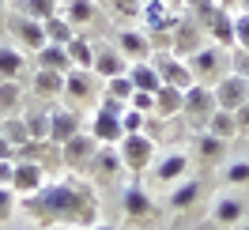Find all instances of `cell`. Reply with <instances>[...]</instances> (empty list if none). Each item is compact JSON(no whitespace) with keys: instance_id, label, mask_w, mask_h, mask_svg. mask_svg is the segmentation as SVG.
Returning a JSON list of instances; mask_svg holds the SVG:
<instances>
[{"instance_id":"35","label":"cell","mask_w":249,"mask_h":230,"mask_svg":"<svg viewBox=\"0 0 249 230\" xmlns=\"http://www.w3.org/2000/svg\"><path fill=\"white\" fill-rule=\"evenodd\" d=\"M132 79H128V72L124 76H113V79H102V94H109V98H121V102H128L132 98Z\"/></svg>"},{"instance_id":"52","label":"cell","mask_w":249,"mask_h":230,"mask_svg":"<svg viewBox=\"0 0 249 230\" xmlns=\"http://www.w3.org/2000/svg\"><path fill=\"white\" fill-rule=\"evenodd\" d=\"M64 4H68V0H61V8H64Z\"/></svg>"},{"instance_id":"45","label":"cell","mask_w":249,"mask_h":230,"mask_svg":"<svg viewBox=\"0 0 249 230\" xmlns=\"http://www.w3.org/2000/svg\"><path fill=\"white\" fill-rule=\"evenodd\" d=\"M12 170H16L12 159H0V185H12Z\"/></svg>"},{"instance_id":"37","label":"cell","mask_w":249,"mask_h":230,"mask_svg":"<svg viewBox=\"0 0 249 230\" xmlns=\"http://www.w3.org/2000/svg\"><path fill=\"white\" fill-rule=\"evenodd\" d=\"M223 181H227V185H249V162H246V159L227 162V166H223Z\"/></svg>"},{"instance_id":"12","label":"cell","mask_w":249,"mask_h":230,"mask_svg":"<svg viewBox=\"0 0 249 230\" xmlns=\"http://www.w3.org/2000/svg\"><path fill=\"white\" fill-rule=\"evenodd\" d=\"M94 151H98V140L83 128V132H76V136L68 140V143H61V159L68 162L72 170H83V166H91V159Z\"/></svg>"},{"instance_id":"36","label":"cell","mask_w":249,"mask_h":230,"mask_svg":"<svg viewBox=\"0 0 249 230\" xmlns=\"http://www.w3.org/2000/svg\"><path fill=\"white\" fill-rule=\"evenodd\" d=\"M23 12L31 19H42V23H46V19H53L61 12V0H23Z\"/></svg>"},{"instance_id":"11","label":"cell","mask_w":249,"mask_h":230,"mask_svg":"<svg viewBox=\"0 0 249 230\" xmlns=\"http://www.w3.org/2000/svg\"><path fill=\"white\" fill-rule=\"evenodd\" d=\"M151 177H155V185H178L181 177H189V155L185 151L159 155L151 162Z\"/></svg>"},{"instance_id":"51","label":"cell","mask_w":249,"mask_h":230,"mask_svg":"<svg viewBox=\"0 0 249 230\" xmlns=\"http://www.w3.org/2000/svg\"><path fill=\"white\" fill-rule=\"evenodd\" d=\"M0 27H4V8H0Z\"/></svg>"},{"instance_id":"22","label":"cell","mask_w":249,"mask_h":230,"mask_svg":"<svg viewBox=\"0 0 249 230\" xmlns=\"http://www.w3.org/2000/svg\"><path fill=\"white\" fill-rule=\"evenodd\" d=\"M121 204H124V215H128V219H147V215L155 212V200L147 196L140 185H128L124 196H121Z\"/></svg>"},{"instance_id":"42","label":"cell","mask_w":249,"mask_h":230,"mask_svg":"<svg viewBox=\"0 0 249 230\" xmlns=\"http://www.w3.org/2000/svg\"><path fill=\"white\" fill-rule=\"evenodd\" d=\"M128 106L140 109V113H155V94H151V91H132Z\"/></svg>"},{"instance_id":"48","label":"cell","mask_w":249,"mask_h":230,"mask_svg":"<svg viewBox=\"0 0 249 230\" xmlns=\"http://www.w3.org/2000/svg\"><path fill=\"white\" fill-rule=\"evenodd\" d=\"M238 12H249V0H238Z\"/></svg>"},{"instance_id":"49","label":"cell","mask_w":249,"mask_h":230,"mask_svg":"<svg viewBox=\"0 0 249 230\" xmlns=\"http://www.w3.org/2000/svg\"><path fill=\"white\" fill-rule=\"evenodd\" d=\"M49 230H83V227H49Z\"/></svg>"},{"instance_id":"13","label":"cell","mask_w":249,"mask_h":230,"mask_svg":"<svg viewBox=\"0 0 249 230\" xmlns=\"http://www.w3.org/2000/svg\"><path fill=\"white\" fill-rule=\"evenodd\" d=\"M94 76L98 79H113V76H124L128 72V57H124L117 46H94Z\"/></svg>"},{"instance_id":"33","label":"cell","mask_w":249,"mask_h":230,"mask_svg":"<svg viewBox=\"0 0 249 230\" xmlns=\"http://www.w3.org/2000/svg\"><path fill=\"white\" fill-rule=\"evenodd\" d=\"M223 151H227V140L212 136V132H200V140H196V155H200L204 162H219Z\"/></svg>"},{"instance_id":"19","label":"cell","mask_w":249,"mask_h":230,"mask_svg":"<svg viewBox=\"0 0 249 230\" xmlns=\"http://www.w3.org/2000/svg\"><path fill=\"white\" fill-rule=\"evenodd\" d=\"M34 64H38V68H53V72H72V57H68V46L46 42V46L34 53Z\"/></svg>"},{"instance_id":"28","label":"cell","mask_w":249,"mask_h":230,"mask_svg":"<svg viewBox=\"0 0 249 230\" xmlns=\"http://www.w3.org/2000/svg\"><path fill=\"white\" fill-rule=\"evenodd\" d=\"M19 109H23V87H19V79H0V113L12 117Z\"/></svg>"},{"instance_id":"53","label":"cell","mask_w":249,"mask_h":230,"mask_svg":"<svg viewBox=\"0 0 249 230\" xmlns=\"http://www.w3.org/2000/svg\"><path fill=\"white\" fill-rule=\"evenodd\" d=\"M219 4H223V0H219Z\"/></svg>"},{"instance_id":"40","label":"cell","mask_w":249,"mask_h":230,"mask_svg":"<svg viewBox=\"0 0 249 230\" xmlns=\"http://www.w3.org/2000/svg\"><path fill=\"white\" fill-rule=\"evenodd\" d=\"M143 121H147V113L124 106V113H121V128H124V132H143Z\"/></svg>"},{"instance_id":"44","label":"cell","mask_w":249,"mask_h":230,"mask_svg":"<svg viewBox=\"0 0 249 230\" xmlns=\"http://www.w3.org/2000/svg\"><path fill=\"white\" fill-rule=\"evenodd\" d=\"M234 121H238V132L246 136V132H249V102H246V106H238V109H234Z\"/></svg>"},{"instance_id":"29","label":"cell","mask_w":249,"mask_h":230,"mask_svg":"<svg viewBox=\"0 0 249 230\" xmlns=\"http://www.w3.org/2000/svg\"><path fill=\"white\" fill-rule=\"evenodd\" d=\"M0 132H4V140H8L16 151L23 147V143H31V128H27V121H23V113H12V117H4Z\"/></svg>"},{"instance_id":"5","label":"cell","mask_w":249,"mask_h":230,"mask_svg":"<svg viewBox=\"0 0 249 230\" xmlns=\"http://www.w3.org/2000/svg\"><path fill=\"white\" fill-rule=\"evenodd\" d=\"M151 64H155V72L162 83H170V87H181V91H189L196 79H193V68H189L185 57H178V53H155L151 57Z\"/></svg>"},{"instance_id":"24","label":"cell","mask_w":249,"mask_h":230,"mask_svg":"<svg viewBox=\"0 0 249 230\" xmlns=\"http://www.w3.org/2000/svg\"><path fill=\"white\" fill-rule=\"evenodd\" d=\"M212 219H215V223H223V227L242 223V219H246V200H242V196H223V200H215Z\"/></svg>"},{"instance_id":"2","label":"cell","mask_w":249,"mask_h":230,"mask_svg":"<svg viewBox=\"0 0 249 230\" xmlns=\"http://www.w3.org/2000/svg\"><path fill=\"white\" fill-rule=\"evenodd\" d=\"M117 155H121L124 170L143 174V170H151V162L159 159V143H155V136H147V132H124V136L117 140Z\"/></svg>"},{"instance_id":"18","label":"cell","mask_w":249,"mask_h":230,"mask_svg":"<svg viewBox=\"0 0 249 230\" xmlns=\"http://www.w3.org/2000/svg\"><path fill=\"white\" fill-rule=\"evenodd\" d=\"M117 49L128 57V64H132V61H147V57H151V34L121 31V34H117Z\"/></svg>"},{"instance_id":"17","label":"cell","mask_w":249,"mask_h":230,"mask_svg":"<svg viewBox=\"0 0 249 230\" xmlns=\"http://www.w3.org/2000/svg\"><path fill=\"white\" fill-rule=\"evenodd\" d=\"M91 174L98 181H113L117 174H124V162L117 155V143H98V151L91 159Z\"/></svg>"},{"instance_id":"46","label":"cell","mask_w":249,"mask_h":230,"mask_svg":"<svg viewBox=\"0 0 249 230\" xmlns=\"http://www.w3.org/2000/svg\"><path fill=\"white\" fill-rule=\"evenodd\" d=\"M0 159H12V162H16V147L4 140V132H0Z\"/></svg>"},{"instance_id":"38","label":"cell","mask_w":249,"mask_h":230,"mask_svg":"<svg viewBox=\"0 0 249 230\" xmlns=\"http://www.w3.org/2000/svg\"><path fill=\"white\" fill-rule=\"evenodd\" d=\"M16 204H19V196H16V189L12 185H0V227L16 215Z\"/></svg>"},{"instance_id":"14","label":"cell","mask_w":249,"mask_h":230,"mask_svg":"<svg viewBox=\"0 0 249 230\" xmlns=\"http://www.w3.org/2000/svg\"><path fill=\"white\" fill-rule=\"evenodd\" d=\"M204 34H208V42H215L223 49H234V12L219 4L212 12V19L204 23Z\"/></svg>"},{"instance_id":"43","label":"cell","mask_w":249,"mask_h":230,"mask_svg":"<svg viewBox=\"0 0 249 230\" xmlns=\"http://www.w3.org/2000/svg\"><path fill=\"white\" fill-rule=\"evenodd\" d=\"M231 72H238V76L249 79V49H231Z\"/></svg>"},{"instance_id":"34","label":"cell","mask_w":249,"mask_h":230,"mask_svg":"<svg viewBox=\"0 0 249 230\" xmlns=\"http://www.w3.org/2000/svg\"><path fill=\"white\" fill-rule=\"evenodd\" d=\"M23 121L31 128V140H49V109H23Z\"/></svg>"},{"instance_id":"1","label":"cell","mask_w":249,"mask_h":230,"mask_svg":"<svg viewBox=\"0 0 249 230\" xmlns=\"http://www.w3.org/2000/svg\"><path fill=\"white\" fill-rule=\"evenodd\" d=\"M31 215H38V223L46 227H91L98 219V200L87 185L76 181H53L42 185V193L27 196Z\"/></svg>"},{"instance_id":"30","label":"cell","mask_w":249,"mask_h":230,"mask_svg":"<svg viewBox=\"0 0 249 230\" xmlns=\"http://www.w3.org/2000/svg\"><path fill=\"white\" fill-rule=\"evenodd\" d=\"M42 27H46V38H49V42H57V46H68V42L76 38V27L68 23V16H64V12H57L53 19H46Z\"/></svg>"},{"instance_id":"25","label":"cell","mask_w":249,"mask_h":230,"mask_svg":"<svg viewBox=\"0 0 249 230\" xmlns=\"http://www.w3.org/2000/svg\"><path fill=\"white\" fill-rule=\"evenodd\" d=\"M204 132H212V136L227 140V143L242 136V132H238V121H234V113H231V109H219V106H215V113L208 117V124H204Z\"/></svg>"},{"instance_id":"8","label":"cell","mask_w":249,"mask_h":230,"mask_svg":"<svg viewBox=\"0 0 249 230\" xmlns=\"http://www.w3.org/2000/svg\"><path fill=\"white\" fill-rule=\"evenodd\" d=\"M42 185H46V170L42 162H34V159H16V170H12V189H16V196H34V193H42Z\"/></svg>"},{"instance_id":"3","label":"cell","mask_w":249,"mask_h":230,"mask_svg":"<svg viewBox=\"0 0 249 230\" xmlns=\"http://www.w3.org/2000/svg\"><path fill=\"white\" fill-rule=\"evenodd\" d=\"M185 61H189V68H193V79H196V83H208V79H219V76L231 72V49L208 42L204 49H196Z\"/></svg>"},{"instance_id":"50","label":"cell","mask_w":249,"mask_h":230,"mask_svg":"<svg viewBox=\"0 0 249 230\" xmlns=\"http://www.w3.org/2000/svg\"><path fill=\"white\" fill-rule=\"evenodd\" d=\"M238 230H249V219H242V227H238Z\"/></svg>"},{"instance_id":"9","label":"cell","mask_w":249,"mask_h":230,"mask_svg":"<svg viewBox=\"0 0 249 230\" xmlns=\"http://www.w3.org/2000/svg\"><path fill=\"white\" fill-rule=\"evenodd\" d=\"M94 94H102V79L94 76V68H72V72H64V98L91 102Z\"/></svg>"},{"instance_id":"39","label":"cell","mask_w":249,"mask_h":230,"mask_svg":"<svg viewBox=\"0 0 249 230\" xmlns=\"http://www.w3.org/2000/svg\"><path fill=\"white\" fill-rule=\"evenodd\" d=\"M234 46L249 49V12H234Z\"/></svg>"},{"instance_id":"26","label":"cell","mask_w":249,"mask_h":230,"mask_svg":"<svg viewBox=\"0 0 249 230\" xmlns=\"http://www.w3.org/2000/svg\"><path fill=\"white\" fill-rule=\"evenodd\" d=\"M27 72V57L19 46H4L0 42V79H19Z\"/></svg>"},{"instance_id":"15","label":"cell","mask_w":249,"mask_h":230,"mask_svg":"<svg viewBox=\"0 0 249 230\" xmlns=\"http://www.w3.org/2000/svg\"><path fill=\"white\" fill-rule=\"evenodd\" d=\"M76 132H83V128H79V117L72 113V109L49 106V143H57V147H61V143H68Z\"/></svg>"},{"instance_id":"32","label":"cell","mask_w":249,"mask_h":230,"mask_svg":"<svg viewBox=\"0 0 249 230\" xmlns=\"http://www.w3.org/2000/svg\"><path fill=\"white\" fill-rule=\"evenodd\" d=\"M61 12L68 16V23H72V27H83V23H91V19H94V12H98V8H94V0H68Z\"/></svg>"},{"instance_id":"21","label":"cell","mask_w":249,"mask_h":230,"mask_svg":"<svg viewBox=\"0 0 249 230\" xmlns=\"http://www.w3.org/2000/svg\"><path fill=\"white\" fill-rule=\"evenodd\" d=\"M31 87L38 98H57L64 94V72H53V68H34V79Z\"/></svg>"},{"instance_id":"6","label":"cell","mask_w":249,"mask_h":230,"mask_svg":"<svg viewBox=\"0 0 249 230\" xmlns=\"http://www.w3.org/2000/svg\"><path fill=\"white\" fill-rule=\"evenodd\" d=\"M181 113H185V121H193L196 128H204L208 117L215 113V91H212L208 83H193V87L185 91V106H181Z\"/></svg>"},{"instance_id":"31","label":"cell","mask_w":249,"mask_h":230,"mask_svg":"<svg viewBox=\"0 0 249 230\" xmlns=\"http://www.w3.org/2000/svg\"><path fill=\"white\" fill-rule=\"evenodd\" d=\"M68 57H72V68H91L94 42H91V38H83V34H76V38L68 42Z\"/></svg>"},{"instance_id":"27","label":"cell","mask_w":249,"mask_h":230,"mask_svg":"<svg viewBox=\"0 0 249 230\" xmlns=\"http://www.w3.org/2000/svg\"><path fill=\"white\" fill-rule=\"evenodd\" d=\"M200 200V181H193V177H181L178 185H170V208H193Z\"/></svg>"},{"instance_id":"20","label":"cell","mask_w":249,"mask_h":230,"mask_svg":"<svg viewBox=\"0 0 249 230\" xmlns=\"http://www.w3.org/2000/svg\"><path fill=\"white\" fill-rule=\"evenodd\" d=\"M181 106H185V91L181 87H170V83H162L155 91V113L166 121V117H178L181 113Z\"/></svg>"},{"instance_id":"23","label":"cell","mask_w":249,"mask_h":230,"mask_svg":"<svg viewBox=\"0 0 249 230\" xmlns=\"http://www.w3.org/2000/svg\"><path fill=\"white\" fill-rule=\"evenodd\" d=\"M128 79H132L136 91H151V94H155L159 87H162V79H159L151 57H147V61H132V64H128Z\"/></svg>"},{"instance_id":"4","label":"cell","mask_w":249,"mask_h":230,"mask_svg":"<svg viewBox=\"0 0 249 230\" xmlns=\"http://www.w3.org/2000/svg\"><path fill=\"white\" fill-rule=\"evenodd\" d=\"M204 46H208V34H204V27L196 23V19H181V23L170 27V53L193 57V53L204 49Z\"/></svg>"},{"instance_id":"10","label":"cell","mask_w":249,"mask_h":230,"mask_svg":"<svg viewBox=\"0 0 249 230\" xmlns=\"http://www.w3.org/2000/svg\"><path fill=\"white\" fill-rule=\"evenodd\" d=\"M8 27H12V34H16L19 49H31V53H38V49L46 46V27H42V19H31L27 12L23 16H12L8 19Z\"/></svg>"},{"instance_id":"47","label":"cell","mask_w":249,"mask_h":230,"mask_svg":"<svg viewBox=\"0 0 249 230\" xmlns=\"http://www.w3.org/2000/svg\"><path fill=\"white\" fill-rule=\"evenodd\" d=\"M83 230H117V227H113V223H98V219H94L91 227H83Z\"/></svg>"},{"instance_id":"41","label":"cell","mask_w":249,"mask_h":230,"mask_svg":"<svg viewBox=\"0 0 249 230\" xmlns=\"http://www.w3.org/2000/svg\"><path fill=\"white\" fill-rule=\"evenodd\" d=\"M102 4H109L117 16H140L143 12V0H102Z\"/></svg>"},{"instance_id":"7","label":"cell","mask_w":249,"mask_h":230,"mask_svg":"<svg viewBox=\"0 0 249 230\" xmlns=\"http://www.w3.org/2000/svg\"><path fill=\"white\" fill-rule=\"evenodd\" d=\"M215 106L219 109H238V106H246L249 102V79L246 76H238V72H227V76H219L215 79Z\"/></svg>"},{"instance_id":"16","label":"cell","mask_w":249,"mask_h":230,"mask_svg":"<svg viewBox=\"0 0 249 230\" xmlns=\"http://www.w3.org/2000/svg\"><path fill=\"white\" fill-rule=\"evenodd\" d=\"M98 143H117V140L124 136V128H121V113H113V109H94L91 113V128H87Z\"/></svg>"}]
</instances>
